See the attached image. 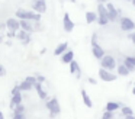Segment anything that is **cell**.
Returning <instances> with one entry per match:
<instances>
[{
  "mask_svg": "<svg viewBox=\"0 0 135 119\" xmlns=\"http://www.w3.org/2000/svg\"><path fill=\"white\" fill-rule=\"evenodd\" d=\"M128 38L134 42V45H135V32H128Z\"/></svg>",
  "mask_w": 135,
  "mask_h": 119,
  "instance_id": "obj_33",
  "label": "cell"
},
{
  "mask_svg": "<svg viewBox=\"0 0 135 119\" xmlns=\"http://www.w3.org/2000/svg\"><path fill=\"white\" fill-rule=\"evenodd\" d=\"M12 119H26V116H25V113H13Z\"/></svg>",
  "mask_w": 135,
  "mask_h": 119,
  "instance_id": "obj_30",
  "label": "cell"
},
{
  "mask_svg": "<svg viewBox=\"0 0 135 119\" xmlns=\"http://www.w3.org/2000/svg\"><path fill=\"white\" fill-rule=\"evenodd\" d=\"M131 3H132V6L135 7V0H131Z\"/></svg>",
  "mask_w": 135,
  "mask_h": 119,
  "instance_id": "obj_42",
  "label": "cell"
},
{
  "mask_svg": "<svg viewBox=\"0 0 135 119\" xmlns=\"http://www.w3.org/2000/svg\"><path fill=\"white\" fill-rule=\"evenodd\" d=\"M96 2H97V4H105V3L112 2V0H96Z\"/></svg>",
  "mask_w": 135,
  "mask_h": 119,
  "instance_id": "obj_36",
  "label": "cell"
},
{
  "mask_svg": "<svg viewBox=\"0 0 135 119\" xmlns=\"http://www.w3.org/2000/svg\"><path fill=\"white\" fill-rule=\"evenodd\" d=\"M6 28L12 32H18L19 29H21V26H19V19H16V17H9V19L6 20Z\"/></svg>",
  "mask_w": 135,
  "mask_h": 119,
  "instance_id": "obj_10",
  "label": "cell"
},
{
  "mask_svg": "<svg viewBox=\"0 0 135 119\" xmlns=\"http://www.w3.org/2000/svg\"><path fill=\"white\" fill-rule=\"evenodd\" d=\"M113 116H115V112H109V110H105V112H103L102 119H113Z\"/></svg>",
  "mask_w": 135,
  "mask_h": 119,
  "instance_id": "obj_26",
  "label": "cell"
},
{
  "mask_svg": "<svg viewBox=\"0 0 135 119\" xmlns=\"http://www.w3.org/2000/svg\"><path fill=\"white\" fill-rule=\"evenodd\" d=\"M22 102H23V97H22V93H19V94H15L12 96V99H10V109H13L15 106H18V104H21Z\"/></svg>",
  "mask_w": 135,
  "mask_h": 119,
  "instance_id": "obj_16",
  "label": "cell"
},
{
  "mask_svg": "<svg viewBox=\"0 0 135 119\" xmlns=\"http://www.w3.org/2000/svg\"><path fill=\"white\" fill-rule=\"evenodd\" d=\"M25 80H26L29 84H32V86H35V84L38 83V81H36V78H35V75H28V77L25 78Z\"/></svg>",
  "mask_w": 135,
  "mask_h": 119,
  "instance_id": "obj_28",
  "label": "cell"
},
{
  "mask_svg": "<svg viewBox=\"0 0 135 119\" xmlns=\"http://www.w3.org/2000/svg\"><path fill=\"white\" fill-rule=\"evenodd\" d=\"M81 99H83V103L86 104V106L90 109V107H93V102H91V99L89 97L87 92H86V89H81Z\"/></svg>",
  "mask_w": 135,
  "mask_h": 119,
  "instance_id": "obj_17",
  "label": "cell"
},
{
  "mask_svg": "<svg viewBox=\"0 0 135 119\" xmlns=\"http://www.w3.org/2000/svg\"><path fill=\"white\" fill-rule=\"evenodd\" d=\"M120 112H122L123 116H129V115H134L132 109L129 106H120Z\"/></svg>",
  "mask_w": 135,
  "mask_h": 119,
  "instance_id": "obj_24",
  "label": "cell"
},
{
  "mask_svg": "<svg viewBox=\"0 0 135 119\" xmlns=\"http://www.w3.org/2000/svg\"><path fill=\"white\" fill-rule=\"evenodd\" d=\"M19 26H21L22 31L28 32V34H32V32H33V26H32V23H31V20L21 19V20H19Z\"/></svg>",
  "mask_w": 135,
  "mask_h": 119,
  "instance_id": "obj_11",
  "label": "cell"
},
{
  "mask_svg": "<svg viewBox=\"0 0 135 119\" xmlns=\"http://www.w3.org/2000/svg\"><path fill=\"white\" fill-rule=\"evenodd\" d=\"M129 2H131V0H129Z\"/></svg>",
  "mask_w": 135,
  "mask_h": 119,
  "instance_id": "obj_46",
  "label": "cell"
},
{
  "mask_svg": "<svg viewBox=\"0 0 135 119\" xmlns=\"http://www.w3.org/2000/svg\"><path fill=\"white\" fill-rule=\"evenodd\" d=\"M35 78H36V81H38V83H44V81L47 80V78H45L42 74H35Z\"/></svg>",
  "mask_w": 135,
  "mask_h": 119,
  "instance_id": "obj_31",
  "label": "cell"
},
{
  "mask_svg": "<svg viewBox=\"0 0 135 119\" xmlns=\"http://www.w3.org/2000/svg\"><path fill=\"white\" fill-rule=\"evenodd\" d=\"M31 7L35 13H45L47 12V0H32L31 2Z\"/></svg>",
  "mask_w": 135,
  "mask_h": 119,
  "instance_id": "obj_6",
  "label": "cell"
},
{
  "mask_svg": "<svg viewBox=\"0 0 135 119\" xmlns=\"http://www.w3.org/2000/svg\"><path fill=\"white\" fill-rule=\"evenodd\" d=\"M132 94H135V86H134V89H132Z\"/></svg>",
  "mask_w": 135,
  "mask_h": 119,
  "instance_id": "obj_43",
  "label": "cell"
},
{
  "mask_svg": "<svg viewBox=\"0 0 135 119\" xmlns=\"http://www.w3.org/2000/svg\"><path fill=\"white\" fill-rule=\"evenodd\" d=\"M118 109H120V103L118 102H108L105 106V110H109V112H116Z\"/></svg>",
  "mask_w": 135,
  "mask_h": 119,
  "instance_id": "obj_18",
  "label": "cell"
},
{
  "mask_svg": "<svg viewBox=\"0 0 135 119\" xmlns=\"http://www.w3.org/2000/svg\"><path fill=\"white\" fill-rule=\"evenodd\" d=\"M4 75H6V68H4V65L0 64V77H4Z\"/></svg>",
  "mask_w": 135,
  "mask_h": 119,
  "instance_id": "obj_32",
  "label": "cell"
},
{
  "mask_svg": "<svg viewBox=\"0 0 135 119\" xmlns=\"http://www.w3.org/2000/svg\"><path fill=\"white\" fill-rule=\"evenodd\" d=\"M97 20V13L96 12H86V23L91 25L93 22Z\"/></svg>",
  "mask_w": 135,
  "mask_h": 119,
  "instance_id": "obj_19",
  "label": "cell"
},
{
  "mask_svg": "<svg viewBox=\"0 0 135 119\" xmlns=\"http://www.w3.org/2000/svg\"><path fill=\"white\" fill-rule=\"evenodd\" d=\"M105 6H106V9H108V12H109V13H110L112 16H115V17L118 19V16H119V15H118V9L113 6V3H112V2H108Z\"/></svg>",
  "mask_w": 135,
  "mask_h": 119,
  "instance_id": "obj_21",
  "label": "cell"
},
{
  "mask_svg": "<svg viewBox=\"0 0 135 119\" xmlns=\"http://www.w3.org/2000/svg\"><path fill=\"white\" fill-rule=\"evenodd\" d=\"M134 57H135V55H134Z\"/></svg>",
  "mask_w": 135,
  "mask_h": 119,
  "instance_id": "obj_47",
  "label": "cell"
},
{
  "mask_svg": "<svg viewBox=\"0 0 135 119\" xmlns=\"http://www.w3.org/2000/svg\"><path fill=\"white\" fill-rule=\"evenodd\" d=\"M16 19H25V20H32V22H41V15L35 13L33 10H25V9H18L15 13Z\"/></svg>",
  "mask_w": 135,
  "mask_h": 119,
  "instance_id": "obj_1",
  "label": "cell"
},
{
  "mask_svg": "<svg viewBox=\"0 0 135 119\" xmlns=\"http://www.w3.org/2000/svg\"><path fill=\"white\" fill-rule=\"evenodd\" d=\"M70 73H71V74H74L77 78H81V68H80V65L74 60L70 63Z\"/></svg>",
  "mask_w": 135,
  "mask_h": 119,
  "instance_id": "obj_12",
  "label": "cell"
},
{
  "mask_svg": "<svg viewBox=\"0 0 135 119\" xmlns=\"http://www.w3.org/2000/svg\"><path fill=\"white\" fill-rule=\"evenodd\" d=\"M119 25H120V29H122L123 32H132L135 31V22L131 19V17H120L119 19Z\"/></svg>",
  "mask_w": 135,
  "mask_h": 119,
  "instance_id": "obj_5",
  "label": "cell"
},
{
  "mask_svg": "<svg viewBox=\"0 0 135 119\" xmlns=\"http://www.w3.org/2000/svg\"><path fill=\"white\" fill-rule=\"evenodd\" d=\"M29 42H31V38H29V39H25V41H22V44H23V45H28Z\"/></svg>",
  "mask_w": 135,
  "mask_h": 119,
  "instance_id": "obj_39",
  "label": "cell"
},
{
  "mask_svg": "<svg viewBox=\"0 0 135 119\" xmlns=\"http://www.w3.org/2000/svg\"><path fill=\"white\" fill-rule=\"evenodd\" d=\"M3 29H6V23H0V31H3Z\"/></svg>",
  "mask_w": 135,
  "mask_h": 119,
  "instance_id": "obj_38",
  "label": "cell"
},
{
  "mask_svg": "<svg viewBox=\"0 0 135 119\" xmlns=\"http://www.w3.org/2000/svg\"><path fill=\"white\" fill-rule=\"evenodd\" d=\"M0 119H4V115H3V112L0 110Z\"/></svg>",
  "mask_w": 135,
  "mask_h": 119,
  "instance_id": "obj_41",
  "label": "cell"
},
{
  "mask_svg": "<svg viewBox=\"0 0 135 119\" xmlns=\"http://www.w3.org/2000/svg\"><path fill=\"white\" fill-rule=\"evenodd\" d=\"M62 25H64V31L67 32V34H70V32H73V29H74V22L71 20V17H70V15L68 13H64V17H62Z\"/></svg>",
  "mask_w": 135,
  "mask_h": 119,
  "instance_id": "obj_8",
  "label": "cell"
},
{
  "mask_svg": "<svg viewBox=\"0 0 135 119\" xmlns=\"http://www.w3.org/2000/svg\"><path fill=\"white\" fill-rule=\"evenodd\" d=\"M12 110H13L12 113H25V110H26V109H25L23 103H21V104H18V106H15Z\"/></svg>",
  "mask_w": 135,
  "mask_h": 119,
  "instance_id": "obj_25",
  "label": "cell"
},
{
  "mask_svg": "<svg viewBox=\"0 0 135 119\" xmlns=\"http://www.w3.org/2000/svg\"><path fill=\"white\" fill-rule=\"evenodd\" d=\"M118 75L113 74L112 71H108V70L105 68H99V78L102 81H105V83H110V81H115L116 80Z\"/></svg>",
  "mask_w": 135,
  "mask_h": 119,
  "instance_id": "obj_7",
  "label": "cell"
},
{
  "mask_svg": "<svg viewBox=\"0 0 135 119\" xmlns=\"http://www.w3.org/2000/svg\"><path fill=\"white\" fill-rule=\"evenodd\" d=\"M73 60H74V52L71 51V49H67V51L61 55V63L62 64H70Z\"/></svg>",
  "mask_w": 135,
  "mask_h": 119,
  "instance_id": "obj_13",
  "label": "cell"
},
{
  "mask_svg": "<svg viewBox=\"0 0 135 119\" xmlns=\"http://www.w3.org/2000/svg\"><path fill=\"white\" fill-rule=\"evenodd\" d=\"M68 2H70V3H76V0H68Z\"/></svg>",
  "mask_w": 135,
  "mask_h": 119,
  "instance_id": "obj_44",
  "label": "cell"
},
{
  "mask_svg": "<svg viewBox=\"0 0 135 119\" xmlns=\"http://www.w3.org/2000/svg\"><path fill=\"white\" fill-rule=\"evenodd\" d=\"M19 93H22V92L19 90V86H18V84H15V86H13V89H12V92H10V96L19 94Z\"/></svg>",
  "mask_w": 135,
  "mask_h": 119,
  "instance_id": "obj_29",
  "label": "cell"
},
{
  "mask_svg": "<svg viewBox=\"0 0 135 119\" xmlns=\"http://www.w3.org/2000/svg\"><path fill=\"white\" fill-rule=\"evenodd\" d=\"M18 86H19V90H21V92H31V90L33 89V86H32V84H29L26 80L21 81Z\"/></svg>",
  "mask_w": 135,
  "mask_h": 119,
  "instance_id": "obj_20",
  "label": "cell"
},
{
  "mask_svg": "<svg viewBox=\"0 0 135 119\" xmlns=\"http://www.w3.org/2000/svg\"><path fill=\"white\" fill-rule=\"evenodd\" d=\"M97 23L100 26H106L109 23L108 20V9L105 4H97Z\"/></svg>",
  "mask_w": 135,
  "mask_h": 119,
  "instance_id": "obj_3",
  "label": "cell"
},
{
  "mask_svg": "<svg viewBox=\"0 0 135 119\" xmlns=\"http://www.w3.org/2000/svg\"><path fill=\"white\" fill-rule=\"evenodd\" d=\"M68 49V42H61V44H58V45H57V48L54 49V55H57V57H61L62 54H64L65 51H67Z\"/></svg>",
  "mask_w": 135,
  "mask_h": 119,
  "instance_id": "obj_14",
  "label": "cell"
},
{
  "mask_svg": "<svg viewBox=\"0 0 135 119\" xmlns=\"http://www.w3.org/2000/svg\"><path fill=\"white\" fill-rule=\"evenodd\" d=\"M33 87H35V90H36V93H38L39 97H41L42 100H47V99H48V93L42 89V83H36Z\"/></svg>",
  "mask_w": 135,
  "mask_h": 119,
  "instance_id": "obj_15",
  "label": "cell"
},
{
  "mask_svg": "<svg viewBox=\"0 0 135 119\" xmlns=\"http://www.w3.org/2000/svg\"><path fill=\"white\" fill-rule=\"evenodd\" d=\"M16 38H18V39H21V41H25V39H29L31 36H29V34H28V32L19 29V31L16 32Z\"/></svg>",
  "mask_w": 135,
  "mask_h": 119,
  "instance_id": "obj_23",
  "label": "cell"
},
{
  "mask_svg": "<svg viewBox=\"0 0 135 119\" xmlns=\"http://www.w3.org/2000/svg\"><path fill=\"white\" fill-rule=\"evenodd\" d=\"M125 119H135L134 115H129V116H125Z\"/></svg>",
  "mask_w": 135,
  "mask_h": 119,
  "instance_id": "obj_40",
  "label": "cell"
},
{
  "mask_svg": "<svg viewBox=\"0 0 135 119\" xmlns=\"http://www.w3.org/2000/svg\"><path fill=\"white\" fill-rule=\"evenodd\" d=\"M89 83H90V84H93V86H94V84H97V81H96V80H94V78H91V77H89Z\"/></svg>",
  "mask_w": 135,
  "mask_h": 119,
  "instance_id": "obj_37",
  "label": "cell"
},
{
  "mask_svg": "<svg viewBox=\"0 0 135 119\" xmlns=\"http://www.w3.org/2000/svg\"><path fill=\"white\" fill-rule=\"evenodd\" d=\"M125 60H126V61H129V63H131L132 65L135 67V57H129V55H128V57H126Z\"/></svg>",
  "mask_w": 135,
  "mask_h": 119,
  "instance_id": "obj_35",
  "label": "cell"
},
{
  "mask_svg": "<svg viewBox=\"0 0 135 119\" xmlns=\"http://www.w3.org/2000/svg\"><path fill=\"white\" fill-rule=\"evenodd\" d=\"M122 64H123V65L126 67V68H128V71H129V73H132V71H134V70H135V67L132 65V64L129 63V61H126V60H123V63H122Z\"/></svg>",
  "mask_w": 135,
  "mask_h": 119,
  "instance_id": "obj_27",
  "label": "cell"
},
{
  "mask_svg": "<svg viewBox=\"0 0 135 119\" xmlns=\"http://www.w3.org/2000/svg\"><path fill=\"white\" fill-rule=\"evenodd\" d=\"M100 68H105V70H108V71L115 70L116 68V60H115V57L105 54V57L100 60Z\"/></svg>",
  "mask_w": 135,
  "mask_h": 119,
  "instance_id": "obj_4",
  "label": "cell"
},
{
  "mask_svg": "<svg viewBox=\"0 0 135 119\" xmlns=\"http://www.w3.org/2000/svg\"><path fill=\"white\" fill-rule=\"evenodd\" d=\"M134 86H135V80H134Z\"/></svg>",
  "mask_w": 135,
  "mask_h": 119,
  "instance_id": "obj_45",
  "label": "cell"
},
{
  "mask_svg": "<svg viewBox=\"0 0 135 119\" xmlns=\"http://www.w3.org/2000/svg\"><path fill=\"white\" fill-rule=\"evenodd\" d=\"M6 36L9 38V39H12V38H16V32H12V31H9L6 34Z\"/></svg>",
  "mask_w": 135,
  "mask_h": 119,
  "instance_id": "obj_34",
  "label": "cell"
},
{
  "mask_svg": "<svg viewBox=\"0 0 135 119\" xmlns=\"http://www.w3.org/2000/svg\"><path fill=\"white\" fill-rule=\"evenodd\" d=\"M91 52H93V57L96 58V60H99V61L105 57V49H103L97 42L96 44H91Z\"/></svg>",
  "mask_w": 135,
  "mask_h": 119,
  "instance_id": "obj_9",
  "label": "cell"
},
{
  "mask_svg": "<svg viewBox=\"0 0 135 119\" xmlns=\"http://www.w3.org/2000/svg\"><path fill=\"white\" fill-rule=\"evenodd\" d=\"M116 71H118V75H122V77H126V75H129L128 68H126L123 64H119V65H116Z\"/></svg>",
  "mask_w": 135,
  "mask_h": 119,
  "instance_id": "obj_22",
  "label": "cell"
},
{
  "mask_svg": "<svg viewBox=\"0 0 135 119\" xmlns=\"http://www.w3.org/2000/svg\"><path fill=\"white\" fill-rule=\"evenodd\" d=\"M45 106H47L48 112H50V118H55L57 115L61 113V107H60V103H58V100H57V97L47 99Z\"/></svg>",
  "mask_w": 135,
  "mask_h": 119,
  "instance_id": "obj_2",
  "label": "cell"
}]
</instances>
